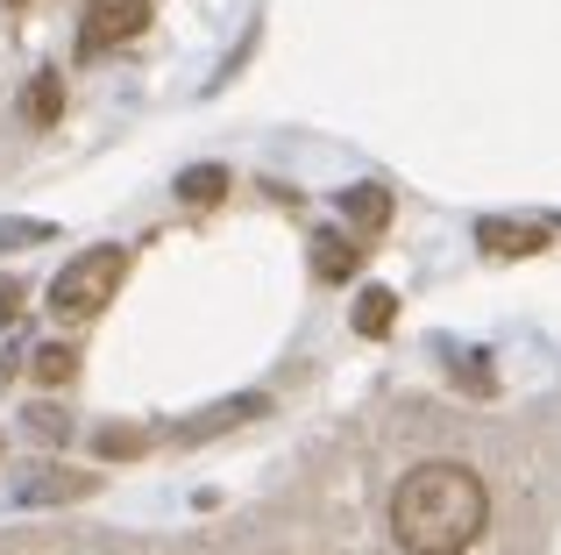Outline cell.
I'll return each instance as SVG.
<instances>
[{
  "label": "cell",
  "mask_w": 561,
  "mask_h": 555,
  "mask_svg": "<svg viewBox=\"0 0 561 555\" xmlns=\"http://www.w3.org/2000/svg\"><path fill=\"white\" fill-rule=\"evenodd\" d=\"M14 8H22V0H14Z\"/></svg>",
  "instance_id": "12"
},
{
  "label": "cell",
  "mask_w": 561,
  "mask_h": 555,
  "mask_svg": "<svg viewBox=\"0 0 561 555\" xmlns=\"http://www.w3.org/2000/svg\"><path fill=\"white\" fill-rule=\"evenodd\" d=\"M342 207H348V222H356V228H383V193H377V185H356Z\"/></svg>",
  "instance_id": "8"
},
{
  "label": "cell",
  "mask_w": 561,
  "mask_h": 555,
  "mask_svg": "<svg viewBox=\"0 0 561 555\" xmlns=\"http://www.w3.org/2000/svg\"><path fill=\"white\" fill-rule=\"evenodd\" d=\"M150 29V0H93L85 8V50H107Z\"/></svg>",
  "instance_id": "3"
},
{
  "label": "cell",
  "mask_w": 561,
  "mask_h": 555,
  "mask_svg": "<svg viewBox=\"0 0 561 555\" xmlns=\"http://www.w3.org/2000/svg\"><path fill=\"white\" fill-rule=\"evenodd\" d=\"M477 236H483V250H497V257H526V250H540V228H512V222H483Z\"/></svg>",
  "instance_id": "4"
},
{
  "label": "cell",
  "mask_w": 561,
  "mask_h": 555,
  "mask_svg": "<svg viewBox=\"0 0 561 555\" xmlns=\"http://www.w3.org/2000/svg\"><path fill=\"white\" fill-rule=\"evenodd\" d=\"M28 93H36V100H28V114H36V122H50V114H57V79H36Z\"/></svg>",
  "instance_id": "10"
},
{
  "label": "cell",
  "mask_w": 561,
  "mask_h": 555,
  "mask_svg": "<svg viewBox=\"0 0 561 555\" xmlns=\"http://www.w3.org/2000/svg\"><path fill=\"white\" fill-rule=\"evenodd\" d=\"M179 193L192 200V207H206V200H220V193H228V171L199 165V171H185V179H179Z\"/></svg>",
  "instance_id": "7"
},
{
  "label": "cell",
  "mask_w": 561,
  "mask_h": 555,
  "mask_svg": "<svg viewBox=\"0 0 561 555\" xmlns=\"http://www.w3.org/2000/svg\"><path fill=\"white\" fill-rule=\"evenodd\" d=\"M391 314H398V292H383V285H370L356 299V328L363 335H383V328H391Z\"/></svg>",
  "instance_id": "6"
},
{
  "label": "cell",
  "mask_w": 561,
  "mask_h": 555,
  "mask_svg": "<svg viewBox=\"0 0 561 555\" xmlns=\"http://www.w3.org/2000/svg\"><path fill=\"white\" fill-rule=\"evenodd\" d=\"M71 371H79V356H71V349H57V342L36 349V377H43V385H65Z\"/></svg>",
  "instance_id": "9"
},
{
  "label": "cell",
  "mask_w": 561,
  "mask_h": 555,
  "mask_svg": "<svg viewBox=\"0 0 561 555\" xmlns=\"http://www.w3.org/2000/svg\"><path fill=\"white\" fill-rule=\"evenodd\" d=\"M491 520V499L469 471L455 463H420L391 491V534L405 555H462Z\"/></svg>",
  "instance_id": "1"
},
{
  "label": "cell",
  "mask_w": 561,
  "mask_h": 555,
  "mask_svg": "<svg viewBox=\"0 0 561 555\" xmlns=\"http://www.w3.org/2000/svg\"><path fill=\"white\" fill-rule=\"evenodd\" d=\"M122 271H128V257H122V250H85L79 264L57 271V285H50V314H57V320H93L100 306L114 299Z\"/></svg>",
  "instance_id": "2"
},
{
  "label": "cell",
  "mask_w": 561,
  "mask_h": 555,
  "mask_svg": "<svg viewBox=\"0 0 561 555\" xmlns=\"http://www.w3.org/2000/svg\"><path fill=\"white\" fill-rule=\"evenodd\" d=\"M14 299H22V292H14V285H0V328H8V314H14Z\"/></svg>",
  "instance_id": "11"
},
{
  "label": "cell",
  "mask_w": 561,
  "mask_h": 555,
  "mask_svg": "<svg viewBox=\"0 0 561 555\" xmlns=\"http://www.w3.org/2000/svg\"><path fill=\"white\" fill-rule=\"evenodd\" d=\"M313 271L320 278H348V271H356V242H348V236H320L313 242Z\"/></svg>",
  "instance_id": "5"
}]
</instances>
